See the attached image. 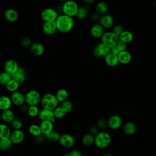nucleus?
<instances>
[{"mask_svg": "<svg viewBox=\"0 0 156 156\" xmlns=\"http://www.w3.org/2000/svg\"><path fill=\"white\" fill-rule=\"evenodd\" d=\"M55 24L57 31L63 34H66L73 29L74 25V21L73 17L62 14L58 15L55 20Z\"/></svg>", "mask_w": 156, "mask_h": 156, "instance_id": "nucleus-1", "label": "nucleus"}, {"mask_svg": "<svg viewBox=\"0 0 156 156\" xmlns=\"http://www.w3.org/2000/svg\"><path fill=\"white\" fill-rule=\"evenodd\" d=\"M40 104L43 108L54 110L58 106V101L54 94L46 93L41 96Z\"/></svg>", "mask_w": 156, "mask_h": 156, "instance_id": "nucleus-2", "label": "nucleus"}, {"mask_svg": "<svg viewBox=\"0 0 156 156\" xmlns=\"http://www.w3.org/2000/svg\"><path fill=\"white\" fill-rule=\"evenodd\" d=\"M111 136L107 132H99L94 136V144L99 149H102L108 147L111 143Z\"/></svg>", "mask_w": 156, "mask_h": 156, "instance_id": "nucleus-3", "label": "nucleus"}, {"mask_svg": "<svg viewBox=\"0 0 156 156\" xmlns=\"http://www.w3.org/2000/svg\"><path fill=\"white\" fill-rule=\"evenodd\" d=\"M79 5L74 0H67L64 2L62 5V11L63 14L74 17L76 16Z\"/></svg>", "mask_w": 156, "mask_h": 156, "instance_id": "nucleus-4", "label": "nucleus"}, {"mask_svg": "<svg viewBox=\"0 0 156 156\" xmlns=\"http://www.w3.org/2000/svg\"><path fill=\"white\" fill-rule=\"evenodd\" d=\"M25 104L28 106L37 105L40 103L41 95L40 93L36 90H29L25 94Z\"/></svg>", "mask_w": 156, "mask_h": 156, "instance_id": "nucleus-5", "label": "nucleus"}, {"mask_svg": "<svg viewBox=\"0 0 156 156\" xmlns=\"http://www.w3.org/2000/svg\"><path fill=\"white\" fill-rule=\"evenodd\" d=\"M58 16L57 11L51 7L44 8L40 13V18L44 23L55 21Z\"/></svg>", "mask_w": 156, "mask_h": 156, "instance_id": "nucleus-6", "label": "nucleus"}, {"mask_svg": "<svg viewBox=\"0 0 156 156\" xmlns=\"http://www.w3.org/2000/svg\"><path fill=\"white\" fill-rule=\"evenodd\" d=\"M101 39V42L110 49L114 46L119 40L118 36L115 34L112 31L105 32Z\"/></svg>", "mask_w": 156, "mask_h": 156, "instance_id": "nucleus-7", "label": "nucleus"}, {"mask_svg": "<svg viewBox=\"0 0 156 156\" xmlns=\"http://www.w3.org/2000/svg\"><path fill=\"white\" fill-rule=\"evenodd\" d=\"M110 52V49L102 42L98 43L93 48V54L98 58H104Z\"/></svg>", "mask_w": 156, "mask_h": 156, "instance_id": "nucleus-8", "label": "nucleus"}, {"mask_svg": "<svg viewBox=\"0 0 156 156\" xmlns=\"http://www.w3.org/2000/svg\"><path fill=\"white\" fill-rule=\"evenodd\" d=\"M58 142L62 147L69 149L74 145L75 140L74 136L71 134L63 133L60 135Z\"/></svg>", "mask_w": 156, "mask_h": 156, "instance_id": "nucleus-9", "label": "nucleus"}, {"mask_svg": "<svg viewBox=\"0 0 156 156\" xmlns=\"http://www.w3.org/2000/svg\"><path fill=\"white\" fill-rule=\"evenodd\" d=\"M9 138L13 144H18L21 143L24 140L25 133L21 129L12 130L11 131Z\"/></svg>", "mask_w": 156, "mask_h": 156, "instance_id": "nucleus-10", "label": "nucleus"}, {"mask_svg": "<svg viewBox=\"0 0 156 156\" xmlns=\"http://www.w3.org/2000/svg\"><path fill=\"white\" fill-rule=\"evenodd\" d=\"M38 118L40 120V121H49L54 123L56 121V119L54 115L53 110L44 108L40 109L39 114L38 115Z\"/></svg>", "mask_w": 156, "mask_h": 156, "instance_id": "nucleus-11", "label": "nucleus"}, {"mask_svg": "<svg viewBox=\"0 0 156 156\" xmlns=\"http://www.w3.org/2000/svg\"><path fill=\"white\" fill-rule=\"evenodd\" d=\"M99 23L104 27V29H110L114 26L113 17L107 13L102 15L100 16Z\"/></svg>", "mask_w": 156, "mask_h": 156, "instance_id": "nucleus-12", "label": "nucleus"}, {"mask_svg": "<svg viewBox=\"0 0 156 156\" xmlns=\"http://www.w3.org/2000/svg\"><path fill=\"white\" fill-rule=\"evenodd\" d=\"M10 98L11 99L12 104L17 107H20L25 104L24 94L21 91H16L11 93Z\"/></svg>", "mask_w": 156, "mask_h": 156, "instance_id": "nucleus-13", "label": "nucleus"}, {"mask_svg": "<svg viewBox=\"0 0 156 156\" xmlns=\"http://www.w3.org/2000/svg\"><path fill=\"white\" fill-rule=\"evenodd\" d=\"M122 119L117 115L111 116L107 120V126L112 130H117L122 126Z\"/></svg>", "mask_w": 156, "mask_h": 156, "instance_id": "nucleus-14", "label": "nucleus"}, {"mask_svg": "<svg viewBox=\"0 0 156 156\" xmlns=\"http://www.w3.org/2000/svg\"><path fill=\"white\" fill-rule=\"evenodd\" d=\"M42 31L46 35H54L57 32V28L55 21L45 22L42 26Z\"/></svg>", "mask_w": 156, "mask_h": 156, "instance_id": "nucleus-15", "label": "nucleus"}, {"mask_svg": "<svg viewBox=\"0 0 156 156\" xmlns=\"http://www.w3.org/2000/svg\"><path fill=\"white\" fill-rule=\"evenodd\" d=\"M12 79L16 80L20 84L24 83L27 78V73L26 69L23 67L19 66L15 73L12 75Z\"/></svg>", "mask_w": 156, "mask_h": 156, "instance_id": "nucleus-16", "label": "nucleus"}, {"mask_svg": "<svg viewBox=\"0 0 156 156\" xmlns=\"http://www.w3.org/2000/svg\"><path fill=\"white\" fill-rule=\"evenodd\" d=\"M4 16L5 19L10 23L16 22L19 18V14L17 10L13 8H8L4 12Z\"/></svg>", "mask_w": 156, "mask_h": 156, "instance_id": "nucleus-17", "label": "nucleus"}, {"mask_svg": "<svg viewBox=\"0 0 156 156\" xmlns=\"http://www.w3.org/2000/svg\"><path fill=\"white\" fill-rule=\"evenodd\" d=\"M0 117L2 121V122L9 124H10L15 118V114L14 112L11 108H10L1 111L0 113Z\"/></svg>", "mask_w": 156, "mask_h": 156, "instance_id": "nucleus-18", "label": "nucleus"}, {"mask_svg": "<svg viewBox=\"0 0 156 156\" xmlns=\"http://www.w3.org/2000/svg\"><path fill=\"white\" fill-rule=\"evenodd\" d=\"M29 48L31 54L35 57L41 56L45 51L44 45L39 42L32 43Z\"/></svg>", "mask_w": 156, "mask_h": 156, "instance_id": "nucleus-19", "label": "nucleus"}, {"mask_svg": "<svg viewBox=\"0 0 156 156\" xmlns=\"http://www.w3.org/2000/svg\"><path fill=\"white\" fill-rule=\"evenodd\" d=\"M19 65L18 62L14 59H9L6 60L4 63V71L11 75H12L16 71L18 68H19Z\"/></svg>", "mask_w": 156, "mask_h": 156, "instance_id": "nucleus-20", "label": "nucleus"}, {"mask_svg": "<svg viewBox=\"0 0 156 156\" xmlns=\"http://www.w3.org/2000/svg\"><path fill=\"white\" fill-rule=\"evenodd\" d=\"M104 32L105 29L99 23L94 24L90 28V34L95 38H101Z\"/></svg>", "mask_w": 156, "mask_h": 156, "instance_id": "nucleus-21", "label": "nucleus"}, {"mask_svg": "<svg viewBox=\"0 0 156 156\" xmlns=\"http://www.w3.org/2000/svg\"><path fill=\"white\" fill-rule=\"evenodd\" d=\"M104 58L105 64L110 67H115L119 63L118 55L112 52L108 54Z\"/></svg>", "mask_w": 156, "mask_h": 156, "instance_id": "nucleus-22", "label": "nucleus"}, {"mask_svg": "<svg viewBox=\"0 0 156 156\" xmlns=\"http://www.w3.org/2000/svg\"><path fill=\"white\" fill-rule=\"evenodd\" d=\"M118 58L119 63L122 65H127L129 64L132 58V54L129 51L127 50L124 51L120 53H119L118 55Z\"/></svg>", "mask_w": 156, "mask_h": 156, "instance_id": "nucleus-23", "label": "nucleus"}, {"mask_svg": "<svg viewBox=\"0 0 156 156\" xmlns=\"http://www.w3.org/2000/svg\"><path fill=\"white\" fill-rule=\"evenodd\" d=\"M41 133L43 135H45L52 130H54V122L49 121H40L39 124Z\"/></svg>", "mask_w": 156, "mask_h": 156, "instance_id": "nucleus-24", "label": "nucleus"}, {"mask_svg": "<svg viewBox=\"0 0 156 156\" xmlns=\"http://www.w3.org/2000/svg\"><path fill=\"white\" fill-rule=\"evenodd\" d=\"M12 105V102L10 96L2 95L0 96V111L10 109Z\"/></svg>", "mask_w": 156, "mask_h": 156, "instance_id": "nucleus-25", "label": "nucleus"}, {"mask_svg": "<svg viewBox=\"0 0 156 156\" xmlns=\"http://www.w3.org/2000/svg\"><path fill=\"white\" fill-rule=\"evenodd\" d=\"M122 130L124 133L128 136H131L134 135L136 132V124L132 122L129 121L125 123V124L123 126Z\"/></svg>", "mask_w": 156, "mask_h": 156, "instance_id": "nucleus-26", "label": "nucleus"}, {"mask_svg": "<svg viewBox=\"0 0 156 156\" xmlns=\"http://www.w3.org/2000/svg\"><path fill=\"white\" fill-rule=\"evenodd\" d=\"M119 40L126 44L131 43L133 40V34L132 32L128 30H124L119 36Z\"/></svg>", "mask_w": 156, "mask_h": 156, "instance_id": "nucleus-27", "label": "nucleus"}, {"mask_svg": "<svg viewBox=\"0 0 156 156\" xmlns=\"http://www.w3.org/2000/svg\"><path fill=\"white\" fill-rule=\"evenodd\" d=\"M90 5H85L80 7H79L77 13L76 14V17L79 20H84L85 19L89 13Z\"/></svg>", "mask_w": 156, "mask_h": 156, "instance_id": "nucleus-28", "label": "nucleus"}, {"mask_svg": "<svg viewBox=\"0 0 156 156\" xmlns=\"http://www.w3.org/2000/svg\"><path fill=\"white\" fill-rule=\"evenodd\" d=\"M127 44L118 40V41L115 44V45L110 49V52L115 55H118L119 53L127 50Z\"/></svg>", "mask_w": 156, "mask_h": 156, "instance_id": "nucleus-29", "label": "nucleus"}, {"mask_svg": "<svg viewBox=\"0 0 156 156\" xmlns=\"http://www.w3.org/2000/svg\"><path fill=\"white\" fill-rule=\"evenodd\" d=\"M11 131L12 130L7 124L0 123V139L9 138Z\"/></svg>", "mask_w": 156, "mask_h": 156, "instance_id": "nucleus-30", "label": "nucleus"}, {"mask_svg": "<svg viewBox=\"0 0 156 156\" xmlns=\"http://www.w3.org/2000/svg\"><path fill=\"white\" fill-rule=\"evenodd\" d=\"M108 10L107 4L104 1H99L95 5V12L99 15L107 13Z\"/></svg>", "mask_w": 156, "mask_h": 156, "instance_id": "nucleus-31", "label": "nucleus"}, {"mask_svg": "<svg viewBox=\"0 0 156 156\" xmlns=\"http://www.w3.org/2000/svg\"><path fill=\"white\" fill-rule=\"evenodd\" d=\"M28 131L29 132V133L34 136L35 138L38 137L39 136L42 135V133L39 124H32L30 126H29V129H28Z\"/></svg>", "mask_w": 156, "mask_h": 156, "instance_id": "nucleus-32", "label": "nucleus"}, {"mask_svg": "<svg viewBox=\"0 0 156 156\" xmlns=\"http://www.w3.org/2000/svg\"><path fill=\"white\" fill-rule=\"evenodd\" d=\"M55 96L58 101V102H62L68 99V92L66 90L61 88L57 91L55 94Z\"/></svg>", "mask_w": 156, "mask_h": 156, "instance_id": "nucleus-33", "label": "nucleus"}, {"mask_svg": "<svg viewBox=\"0 0 156 156\" xmlns=\"http://www.w3.org/2000/svg\"><path fill=\"white\" fill-rule=\"evenodd\" d=\"M94 136L90 134V133L84 134L81 139L82 143L85 146H90L94 144Z\"/></svg>", "mask_w": 156, "mask_h": 156, "instance_id": "nucleus-34", "label": "nucleus"}, {"mask_svg": "<svg viewBox=\"0 0 156 156\" xmlns=\"http://www.w3.org/2000/svg\"><path fill=\"white\" fill-rule=\"evenodd\" d=\"M20 83H18L16 80H13V79L12 80H10L5 86L6 90L12 93L13 92H15L16 91H18L19 87H20Z\"/></svg>", "mask_w": 156, "mask_h": 156, "instance_id": "nucleus-35", "label": "nucleus"}, {"mask_svg": "<svg viewBox=\"0 0 156 156\" xmlns=\"http://www.w3.org/2000/svg\"><path fill=\"white\" fill-rule=\"evenodd\" d=\"M13 144L9 138L0 139V151H6L11 148Z\"/></svg>", "mask_w": 156, "mask_h": 156, "instance_id": "nucleus-36", "label": "nucleus"}, {"mask_svg": "<svg viewBox=\"0 0 156 156\" xmlns=\"http://www.w3.org/2000/svg\"><path fill=\"white\" fill-rule=\"evenodd\" d=\"M12 79V75L5 71L1 72L0 73V85L2 86H5V85Z\"/></svg>", "mask_w": 156, "mask_h": 156, "instance_id": "nucleus-37", "label": "nucleus"}, {"mask_svg": "<svg viewBox=\"0 0 156 156\" xmlns=\"http://www.w3.org/2000/svg\"><path fill=\"white\" fill-rule=\"evenodd\" d=\"M44 136L45 139L48 141H50L52 142H57V141H58V140H59L60 134L58 132L55 131L54 130L52 132H51L50 133H49Z\"/></svg>", "mask_w": 156, "mask_h": 156, "instance_id": "nucleus-38", "label": "nucleus"}, {"mask_svg": "<svg viewBox=\"0 0 156 156\" xmlns=\"http://www.w3.org/2000/svg\"><path fill=\"white\" fill-rule=\"evenodd\" d=\"M40 108L37 105H30L28 106L27 113L31 118L38 117L40 112Z\"/></svg>", "mask_w": 156, "mask_h": 156, "instance_id": "nucleus-39", "label": "nucleus"}, {"mask_svg": "<svg viewBox=\"0 0 156 156\" xmlns=\"http://www.w3.org/2000/svg\"><path fill=\"white\" fill-rule=\"evenodd\" d=\"M60 106L62 107V108L65 112L66 114L70 113L73 108V103L69 101V100H66L62 102H61Z\"/></svg>", "mask_w": 156, "mask_h": 156, "instance_id": "nucleus-40", "label": "nucleus"}, {"mask_svg": "<svg viewBox=\"0 0 156 156\" xmlns=\"http://www.w3.org/2000/svg\"><path fill=\"white\" fill-rule=\"evenodd\" d=\"M53 112H54V116L56 119H63L66 115V113H65V112L62 108V107L60 105L59 106L58 105L53 110Z\"/></svg>", "mask_w": 156, "mask_h": 156, "instance_id": "nucleus-41", "label": "nucleus"}, {"mask_svg": "<svg viewBox=\"0 0 156 156\" xmlns=\"http://www.w3.org/2000/svg\"><path fill=\"white\" fill-rule=\"evenodd\" d=\"M10 125L13 130H20L22 129L23 126V123L21 119L15 118L10 123Z\"/></svg>", "mask_w": 156, "mask_h": 156, "instance_id": "nucleus-42", "label": "nucleus"}, {"mask_svg": "<svg viewBox=\"0 0 156 156\" xmlns=\"http://www.w3.org/2000/svg\"><path fill=\"white\" fill-rule=\"evenodd\" d=\"M124 30V27L121 24H116L113 26L112 32L116 34L117 36H119L123 31Z\"/></svg>", "mask_w": 156, "mask_h": 156, "instance_id": "nucleus-43", "label": "nucleus"}, {"mask_svg": "<svg viewBox=\"0 0 156 156\" xmlns=\"http://www.w3.org/2000/svg\"><path fill=\"white\" fill-rule=\"evenodd\" d=\"M21 46L25 48H29L32 44V40L29 37H24L21 41Z\"/></svg>", "mask_w": 156, "mask_h": 156, "instance_id": "nucleus-44", "label": "nucleus"}, {"mask_svg": "<svg viewBox=\"0 0 156 156\" xmlns=\"http://www.w3.org/2000/svg\"><path fill=\"white\" fill-rule=\"evenodd\" d=\"M98 127L99 129H105L107 126V121L104 119H99L98 120L96 124Z\"/></svg>", "mask_w": 156, "mask_h": 156, "instance_id": "nucleus-45", "label": "nucleus"}, {"mask_svg": "<svg viewBox=\"0 0 156 156\" xmlns=\"http://www.w3.org/2000/svg\"><path fill=\"white\" fill-rule=\"evenodd\" d=\"M99 129L98 127L96 125H93L89 128V133L93 136H95L99 132Z\"/></svg>", "mask_w": 156, "mask_h": 156, "instance_id": "nucleus-46", "label": "nucleus"}, {"mask_svg": "<svg viewBox=\"0 0 156 156\" xmlns=\"http://www.w3.org/2000/svg\"><path fill=\"white\" fill-rule=\"evenodd\" d=\"M70 156H83L82 152L78 149H74L68 152Z\"/></svg>", "mask_w": 156, "mask_h": 156, "instance_id": "nucleus-47", "label": "nucleus"}, {"mask_svg": "<svg viewBox=\"0 0 156 156\" xmlns=\"http://www.w3.org/2000/svg\"><path fill=\"white\" fill-rule=\"evenodd\" d=\"M100 16L98 13H96V12H93L92 13H91L90 15V19L93 21H99Z\"/></svg>", "mask_w": 156, "mask_h": 156, "instance_id": "nucleus-48", "label": "nucleus"}, {"mask_svg": "<svg viewBox=\"0 0 156 156\" xmlns=\"http://www.w3.org/2000/svg\"><path fill=\"white\" fill-rule=\"evenodd\" d=\"M82 1L85 3V4L87 5H90L92 4L95 1V0H82Z\"/></svg>", "mask_w": 156, "mask_h": 156, "instance_id": "nucleus-49", "label": "nucleus"}, {"mask_svg": "<svg viewBox=\"0 0 156 156\" xmlns=\"http://www.w3.org/2000/svg\"><path fill=\"white\" fill-rule=\"evenodd\" d=\"M102 156H112V155L110 154L109 153H104L102 155Z\"/></svg>", "mask_w": 156, "mask_h": 156, "instance_id": "nucleus-50", "label": "nucleus"}, {"mask_svg": "<svg viewBox=\"0 0 156 156\" xmlns=\"http://www.w3.org/2000/svg\"><path fill=\"white\" fill-rule=\"evenodd\" d=\"M63 156H70L69 155V153H67V154H65V155H63Z\"/></svg>", "mask_w": 156, "mask_h": 156, "instance_id": "nucleus-51", "label": "nucleus"}, {"mask_svg": "<svg viewBox=\"0 0 156 156\" xmlns=\"http://www.w3.org/2000/svg\"><path fill=\"white\" fill-rule=\"evenodd\" d=\"M58 1H61V2H64L66 1L67 0H58Z\"/></svg>", "mask_w": 156, "mask_h": 156, "instance_id": "nucleus-52", "label": "nucleus"}, {"mask_svg": "<svg viewBox=\"0 0 156 156\" xmlns=\"http://www.w3.org/2000/svg\"><path fill=\"white\" fill-rule=\"evenodd\" d=\"M1 52L0 51V59H1Z\"/></svg>", "mask_w": 156, "mask_h": 156, "instance_id": "nucleus-53", "label": "nucleus"}, {"mask_svg": "<svg viewBox=\"0 0 156 156\" xmlns=\"http://www.w3.org/2000/svg\"><path fill=\"white\" fill-rule=\"evenodd\" d=\"M155 7H156V1H155Z\"/></svg>", "mask_w": 156, "mask_h": 156, "instance_id": "nucleus-54", "label": "nucleus"}, {"mask_svg": "<svg viewBox=\"0 0 156 156\" xmlns=\"http://www.w3.org/2000/svg\"><path fill=\"white\" fill-rule=\"evenodd\" d=\"M0 73H1V71H0Z\"/></svg>", "mask_w": 156, "mask_h": 156, "instance_id": "nucleus-55", "label": "nucleus"}]
</instances>
